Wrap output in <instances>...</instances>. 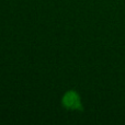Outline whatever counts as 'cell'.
Returning <instances> with one entry per match:
<instances>
[{
  "mask_svg": "<svg viewBox=\"0 0 125 125\" xmlns=\"http://www.w3.org/2000/svg\"><path fill=\"white\" fill-rule=\"evenodd\" d=\"M62 104L66 110L69 111H83L80 97L75 90H69L65 93L62 99Z\"/></svg>",
  "mask_w": 125,
  "mask_h": 125,
  "instance_id": "1",
  "label": "cell"
}]
</instances>
